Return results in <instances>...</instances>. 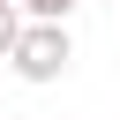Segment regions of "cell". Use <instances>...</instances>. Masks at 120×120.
I'll return each mask as SVG.
<instances>
[{
    "mask_svg": "<svg viewBox=\"0 0 120 120\" xmlns=\"http://www.w3.org/2000/svg\"><path fill=\"white\" fill-rule=\"evenodd\" d=\"M0 120H8V112H0Z\"/></svg>",
    "mask_w": 120,
    "mask_h": 120,
    "instance_id": "277c9868",
    "label": "cell"
},
{
    "mask_svg": "<svg viewBox=\"0 0 120 120\" xmlns=\"http://www.w3.org/2000/svg\"><path fill=\"white\" fill-rule=\"evenodd\" d=\"M15 8H22V15H45V22H68V15H75V0H15Z\"/></svg>",
    "mask_w": 120,
    "mask_h": 120,
    "instance_id": "7a4b0ae2",
    "label": "cell"
},
{
    "mask_svg": "<svg viewBox=\"0 0 120 120\" xmlns=\"http://www.w3.org/2000/svg\"><path fill=\"white\" fill-rule=\"evenodd\" d=\"M8 68H15L22 82H60V75L75 68V38H68V22H45V15H22L15 45H8Z\"/></svg>",
    "mask_w": 120,
    "mask_h": 120,
    "instance_id": "6da1fadb",
    "label": "cell"
},
{
    "mask_svg": "<svg viewBox=\"0 0 120 120\" xmlns=\"http://www.w3.org/2000/svg\"><path fill=\"white\" fill-rule=\"evenodd\" d=\"M15 30H22V8H15V0H0V60H8V45H15Z\"/></svg>",
    "mask_w": 120,
    "mask_h": 120,
    "instance_id": "3957f363",
    "label": "cell"
}]
</instances>
